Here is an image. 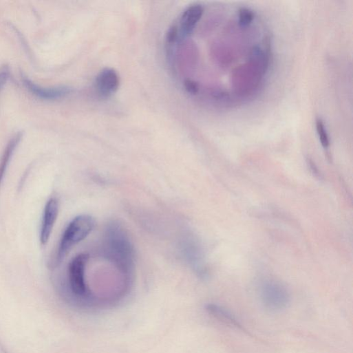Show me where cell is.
<instances>
[{
    "label": "cell",
    "instance_id": "cell-3",
    "mask_svg": "<svg viewBox=\"0 0 353 353\" xmlns=\"http://www.w3.org/2000/svg\"><path fill=\"white\" fill-rule=\"evenodd\" d=\"M261 295L266 307L271 310H281L289 303L287 290L277 281H268L264 283L261 289Z\"/></svg>",
    "mask_w": 353,
    "mask_h": 353
},
{
    "label": "cell",
    "instance_id": "cell-10",
    "mask_svg": "<svg viewBox=\"0 0 353 353\" xmlns=\"http://www.w3.org/2000/svg\"><path fill=\"white\" fill-rule=\"evenodd\" d=\"M207 310L218 319H222L225 322L231 323L233 325L237 324L234 317L226 310L222 308V307L214 304H210L207 306Z\"/></svg>",
    "mask_w": 353,
    "mask_h": 353
},
{
    "label": "cell",
    "instance_id": "cell-4",
    "mask_svg": "<svg viewBox=\"0 0 353 353\" xmlns=\"http://www.w3.org/2000/svg\"><path fill=\"white\" fill-rule=\"evenodd\" d=\"M89 258L87 254H79L72 260L69 266L70 288L78 296H85L87 292L85 275Z\"/></svg>",
    "mask_w": 353,
    "mask_h": 353
},
{
    "label": "cell",
    "instance_id": "cell-6",
    "mask_svg": "<svg viewBox=\"0 0 353 353\" xmlns=\"http://www.w3.org/2000/svg\"><path fill=\"white\" fill-rule=\"evenodd\" d=\"M119 85L118 74L112 69L103 70L96 78V89L102 96L109 97L115 94L118 89Z\"/></svg>",
    "mask_w": 353,
    "mask_h": 353
},
{
    "label": "cell",
    "instance_id": "cell-5",
    "mask_svg": "<svg viewBox=\"0 0 353 353\" xmlns=\"http://www.w3.org/2000/svg\"><path fill=\"white\" fill-rule=\"evenodd\" d=\"M59 213V202L51 198L47 203L42 221L41 242L45 245L49 242Z\"/></svg>",
    "mask_w": 353,
    "mask_h": 353
},
{
    "label": "cell",
    "instance_id": "cell-1",
    "mask_svg": "<svg viewBox=\"0 0 353 353\" xmlns=\"http://www.w3.org/2000/svg\"><path fill=\"white\" fill-rule=\"evenodd\" d=\"M95 226V219L89 215H81L75 217L64 232L50 267L55 268L61 265L74 246L83 241Z\"/></svg>",
    "mask_w": 353,
    "mask_h": 353
},
{
    "label": "cell",
    "instance_id": "cell-8",
    "mask_svg": "<svg viewBox=\"0 0 353 353\" xmlns=\"http://www.w3.org/2000/svg\"><path fill=\"white\" fill-rule=\"evenodd\" d=\"M25 84L28 85L30 89L33 92V93L36 94V95L42 98L47 99H56L59 98H63L70 94L72 92L71 89L68 87H59L56 89H42L34 85L33 83L29 81H25Z\"/></svg>",
    "mask_w": 353,
    "mask_h": 353
},
{
    "label": "cell",
    "instance_id": "cell-13",
    "mask_svg": "<svg viewBox=\"0 0 353 353\" xmlns=\"http://www.w3.org/2000/svg\"><path fill=\"white\" fill-rule=\"evenodd\" d=\"M178 38V30L176 27H172L168 31L167 34V43L169 45H173L175 43Z\"/></svg>",
    "mask_w": 353,
    "mask_h": 353
},
{
    "label": "cell",
    "instance_id": "cell-2",
    "mask_svg": "<svg viewBox=\"0 0 353 353\" xmlns=\"http://www.w3.org/2000/svg\"><path fill=\"white\" fill-rule=\"evenodd\" d=\"M106 252L108 257L124 271L131 270L133 265V250L125 230L118 224L109 226L106 235Z\"/></svg>",
    "mask_w": 353,
    "mask_h": 353
},
{
    "label": "cell",
    "instance_id": "cell-12",
    "mask_svg": "<svg viewBox=\"0 0 353 353\" xmlns=\"http://www.w3.org/2000/svg\"><path fill=\"white\" fill-rule=\"evenodd\" d=\"M254 20V14L246 8H242L239 12V24L241 27H246L252 23Z\"/></svg>",
    "mask_w": 353,
    "mask_h": 353
},
{
    "label": "cell",
    "instance_id": "cell-7",
    "mask_svg": "<svg viewBox=\"0 0 353 353\" xmlns=\"http://www.w3.org/2000/svg\"><path fill=\"white\" fill-rule=\"evenodd\" d=\"M204 14V9L200 5L189 8L183 14L180 21V28L182 37L190 36Z\"/></svg>",
    "mask_w": 353,
    "mask_h": 353
},
{
    "label": "cell",
    "instance_id": "cell-11",
    "mask_svg": "<svg viewBox=\"0 0 353 353\" xmlns=\"http://www.w3.org/2000/svg\"><path fill=\"white\" fill-rule=\"evenodd\" d=\"M316 129L321 145L324 149L328 148L330 146L329 137L325 125L322 120L320 119H317L316 120Z\"/></svg>",
    "mask_w": 353,
    "mask_h": 353
},
{
    "label": "cell",
    "instance_id": "cell-14",
    "mask_svg": "<svg viewBox=\"0 0 353 353\" xmlns=\"http://www.w3.org/2000/svg\"><path fill=\"white\" fill-rule=\"evenodd\" d=\"M184 88L189 94L192 95H195L199 92L198 84L192 80H186L184 82Z\"/></svg>",
    "mask_w": 353,
    "mask_h": 353
},
{
    "label": "cell",
    "instance_id": "cell-9",
    "mask_svg": "<svg viewBox=\"0 0 353 353\" xmlns=\"http://www.w3.org/2000/svg\"><path fill=\"white\" fill-rule=\"evenodd\" d=\"M19 141L20 138L17 136L10 142L4 152L1 161H0V186L2 185L10 162Z\"/></svg>",
    "mask_w": 353,
    "mask_h": 353
},
{
    "label": "cell",
    "instance_id": "cell-15",
    "mask_svg": "<svg viewBox=\"0 0 353 353\" xmlns=\"http://www.w3.org/2000/svg\"><path fill=\"white\" fill-rule=\"evenodd\" d=\"M8 77V72L4 71L0 73V89L3 86Z\"/></svg>",
    "mask_w": 353,
    "mask_h": 353
}]
</instances>
